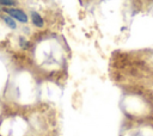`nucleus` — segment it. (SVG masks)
<instances>
[{
	"instance_id": "f257e3e1",
	"label": "nucleus",
	"mask_w": 153,
	"mask_h": 136,
	"mask_svg": "<svg viewBox=\"0 0 153 136\" xmlns=\"http://www.w3.org/2000/svg\"><path fill=\"white\" fill-rule=\"evenodd\" d=\"M6 12H7L12 18H14V19L22 21V23H26V21H27V17H26V14H25L22 10H18V8H7Z\"/></svg>"
},
{
	"instance_id": "f03ea898",
	"label": "nucleus",
	"mask_w": 153,
	"mask_h": 136,
	"mask_svg": "<svg viewBox=\"0 0 153 136\" xmlns=\"http://www.w3.org/2000/svg\"><path fill=\"white\" fill-rule=\"evenodd\" d=\"M31 19H32V23H33L36 26H38V27L43 26V19H42V17H41L37 12H32V13H31Z\"/></svg>"
},
{
	"instance_id": "7ed1b4c3",
	"label": "nucleus",
	"mask_w": 153,
	"mask_h": 136,
	"mask_svg": "<svg viewBox=\"0 0 153 136\" xmlns=\"http://www.w3.org/2000/svg\"><path fill=\"white\" fill-rule=\"evenodd\" d=\"M2 19H4V21L11 27V29H16V21H14V19L12 18V17H8V16H4L2 17Z\"/></svg>"
},
{
	"instance_id": "20e7f679",
	"label": "nucleus",
	"mask_w": 153,
	"mask_h": 136,
	"mask_svg": "<svg viewBox=\"0 0 153 136\" xmlns=\"http://www.w3.org/2000/svg\"><path fill=\"white\" fill-rule=\"evenodd\" d=\"M14 0H0V5H5V6H12L14 5Z\"/></svg>"
}]
</instances>
